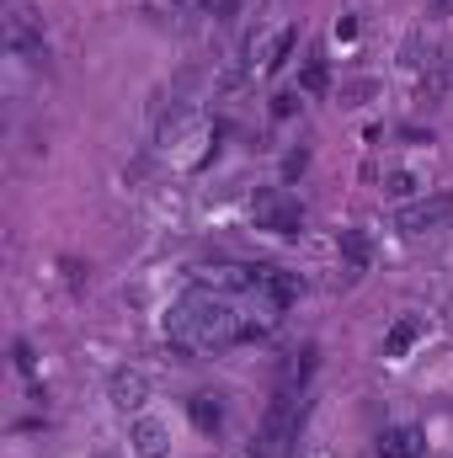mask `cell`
Segmentation results:
<instances>
[{
  "instance_id": "obj_20",
  "label": "cell",
  "mask_w": 453,
  "mask_h": 458,
  "mask_svg": "<svg viewBox=\"0 0 453 458\" xmlns=\"http://www.w3.org/2000/svg\"><path fill=\"white\" fill-rule=\"evenodd\" d=\"M11 5H16V0H11Z\"/></svg>"
},
{
  "instance_id": "obj_16",
  "label": "cell",
  "mask_w": 453,
  "mask_h": 458,
  "mask_svg": "<svg viewBox=\"0 0 453 458\" xmlns=\"http://www.w3.org/2000/svg\"><path fill=\"white\" fill-rule=\"evenodd\" d=\"M384 192H395V198H411V192H416V176H411V171H395Z\"/></svg>"
},
{
  "instance_id": "obj_14",
  "label": "cell",
  "mask_w": 453,
  "mask_h": 458,
  "mask_svg": "<svg viewBox=\"0 0 453 458\" xmlns=\"http://www.w3.org/2000/svg\"><path fill=\"white\" fill-rule=\"evenodd\" d=\"M171 5H192L203 16H235L240 11V0H171Z\"/></svg>"
},
{
  "instance_id": "obj_7",
  "label": "cell",
  "mask_w": 453,
  "mask_h": 458,
  "mask_svg": "<svg viewBox=\"0 0 453 458\" xmlns=\"http://www.w3.org/2000/svg\"><path fill=\"white\" fill-rule=\"evenodd\" d=\"M107 400H113L117 411H144V400H150V378H144L139 368H117L113 384H107Z\"/></svg>"
},
{
  "instance_id": "obj_10",
  "label": "cell",
  "mask_w": 453,
  "mask_h": 458,
  "mask_svg": "<svg viewBox=\"0 0 453 458\" xmlns=\"http://www.w3.org/2000/svg\"><path fill=\"white\" fill-rule=\"evenodd\" d=\"M256 293H267V299H278L283 310L299 299V277L294 272H283V267H261V283H256Z\"/></svg>"
},
{
  "instance_id": "obj_1",
  "label": "cell",
  "mask_w": 453,
  "mask_h": 458,
  "mask_svg": "<svg viewBox=\"0 0 453 458\" xmlns=\"http://www.w3.org/2000/svg\"><path fill=\"white\" fill-rule=\"evenodd\" d=\"M166 336L182 357L192 352H219V346L240 342V310L214 288H192L171 315H166Z\"/></svg>"
},
{
  "instance_id": "obj_11",
  "label": "cell",
  "mask_w": 453,
  "mask_h": 458,
  "mask_svg": "<svg viewBox=\"0 0 453 458\" xmlns=\"http://www.w3.org/2000/svg\"><path fill=\"white\" fill-rule=\"evenodd\" d=\"M427 326L416 320V315H406V320H395V331H389V342H384V357H406L411 352V342L422 336Z\"/></svg>"
},
{
  "instance_id": "obj_3",
  "label": "cell",
  "mask_w": 453,
  "mask_h": 458,
  "mask_svg": "<svg viewBox=\"0 0 453 458\" xmlns=\"http://www.w3.org/2000/svg\"><path fill=\"white\" fill-rule=\"evenodd\" d=\"M251 219H256V229H272V234H299V229H304V208H299V198H288L283 187H267V192H256Z\"/></svg>"
},
{
  "instance_id": "obj_17",
  "label": "cell",
  "mask_w": 453,
  "mask_h": 458,
  "mask_svg": "<svg viewBox=\"0 0 453 458\" xmlns=\"http://www.w3.org/2000/svg\"><path fill=\"white\" fill-rule=\"evenodd\" d=\"M321 86H326V64H321V59H315V64H310V70H304V91H321Z\"/></svg>"
},
{
  "instance_id": "obj_12",
  "label": "cell",
  "mask_w": 453,
  "mask_h": 458,
  "mask_svg": "<svg viewBox=\"0 0 453 458\" xmlns=\"http://www.w3.org/2000/svg\"><path fill=\"white\" fill-rule=\"evenodd\" d=\"M192 421H198V432H219V421H225V405L214 400V394H192Z\"/></svg>"
},
{
  "instance_id": "obj_2",
  "label": "cell",
  "mask_w": 453,
  "mask_h": 458,
  "mask_svg": "<svg viewBox=\"0 0 453 458\" xmlns=\"http://www.w3.org/2000/svg\"><path fill=\"white\" fill-rule=\"evenodd\" d=\"M299 421H304V394L299 389H278L267 405V421L251 443V458H283L299 443Z\"/></svg>"
},
{
  "instance_id": "obj_15",
  "label": "cell",
  "mask_w": 453,
  "mask_h": 458,
  "mask_svg": "<svg viewBox=\"0 0 453 458\" xmlns=\"http://www.w3.org/2000/svg\"><path fill=\"white\" fill-rule=\"evenodd\" d=\"M288 54H294V27H283V32H278V43H272V54H267V70H283V64H288Z\"/></svg>"
},
{
  "instance_id": "obj_6",
  "label": "cell",
  "mask_w": 453,
  "mask_h": 458,
  "mask_svg": "<svg viewBox=\"0 0 453 458\" xmlns=\"http://www.w3.org/2000/svg\"><path fill=\"white\" fill-rule=\"evenodd\" d=\"M5 43H11L21 59H48V48H43V32H38V21H32L21 5H11V16H5Z\"/></svg>"
},
{
  "instance_id": "obj_9",
  "label": "cell",
  "mask_w": 453,
  "mask_h": 458,
  "mask_svg": "<svg viewBox=\"0 0 453 458\" xmlns=\"http://www.w3.org/2000/svg\"><path fill=\"white\" fill-rule=\"evenodd\" d=\"M427 448V437L416 432V427H389V432H379V458H422Z\"/></svg>"
},
{
  "instance_id": "obj_4",
  "label": "cell",
  "mask_w": 453,
  "mask_h": 458,
  "mask_svg": "<svg viewBox=\"0 0 453 458\" xmlns=\"http://www.w3.org/2000/svg\"><path fill=\"white\" fill-rule=\"evenodd\" d=\"M261 283V267H245V261H203L198 267V288H214V293H256Z\"/></svg>"
},
{
  "instance_id": "obj_13",
  "label": "cell",
  "mask_w": 453,
  "mask_h": 458,
  "mask_svg": "<svg viewBox=\"0 0 453 458\" xmlns=\"http://www.w3.org/2000/svg\"><path fill=\"white\" fill-rule=\"evenodd\" d=\"M341 250H346V261H352V272L368 261V234L363 229H341Z\"/></svg>"
},
{
  "instance_id": "obj_18",
  "label": "cell",
  "mask_w": 453,
  "mask_h": 458,
  "mask_svg": "<svg viewBox=\"0 0 453 458\" xmlns=\"http://www.w3.org/2000/svg\"><path fill=\"white\" fill-rule=\"evenodd\" d=\"M304 165H310V155H304V149H294V155H288V160H283V176H299V171H304Z\"/></svg>"
},
{
  "instance_id": "obj_5",
  "label": "cell",
  "mask_w": 453,
  "mask_h": 458,
  "mask_svg": "<svg viewBox=\"0 0 453 458\" xmlns=\"http://www.w3.org/2000/svg\"><path fill=\"white\" fill-rule=\"evenodd\" d=\"M449 219H453V198H449V192H438V198L406 203V208L395 214V229H400V234H427V229L449 225Z\"/></svg>"
},
{
  "instance_id": "obj_19",
  "label": "cell",
  "mask_w": 453,
  "mask_h": 458,
  "mask_svg": "<svg viewBox=\"0 0 453 458\" xmlns=\"http://www.w3.org/2000/svg\"><path fill=\"white\" fill-rule=\"evenodd\" d=\"M443 86H453V54H449V64H443Z\"/></svg>"
},
{
  "instance_id": "obj_8",
  "label": "cell",
  "mask_w": 453,
  "mask_h": 458,
  "mask_svg": "<svg viewBox=\"0 0 453 458\" xmlns=\"http://www.w3.org/2000/svg\"><path fill=\"white\" fill-rule=\"evenodd\" d=\"M128 443H133V454L139 458H171V432H166L155 416H139L133 432H128Z\"/></svg>"
}]
</instances>
